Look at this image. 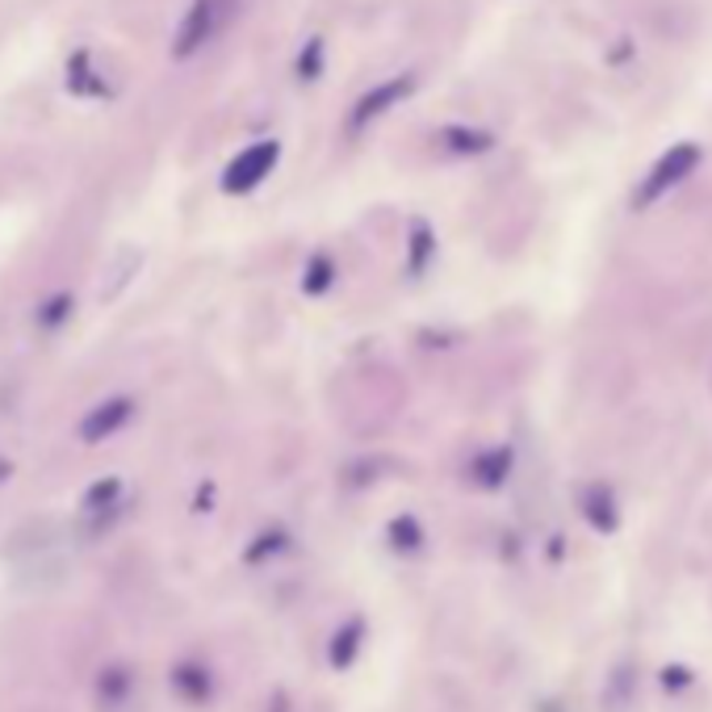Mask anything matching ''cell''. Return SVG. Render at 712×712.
Instances as JSON below:
<instances>
[{"instance_id": "6da1fadb", "label": "cell", "mask_w": 712, "mask_h": 712, "mask_svg": "<svg viewBox=\"0 0 712 712\" xmlns=\"http://www.w3.org/2000/svg\"><path fill=\"white\" fill-rule=\"evenodd\" d=\"M218 21H223V0H197L193 9H189L185 26H181V34H176V59H189L193 51H202L214 30H218Z\"/></svg>"}, {"instance_id": "7a4b0ae2", "label": "cell", "mask_w": 712, "mask_h": 712, "mask_svg": "<svg viewBox=\"0 0 712 712\" xmlns=\"http://www.w3.org/2000/svg\"><path fill=\"white\" fill-rule=\"evenodd\" d=\"M695 160H700V148H695V143H679V148H671L662 160H658V169L650 172V181H645V193H641V197L650 202V197H658V193H667L675 181H683V176L695 169Z\"/></svg>"}, {"instance_id": "3957f363", "label": "cell", "mask_w": 712, "mask_h": 712, "mask_svg": "<svg viewBox=\"0 0 712 712\" xmlns=\"http://www.w3.org/2000/svg\"><path fill=\"white\" fill-rule=\"evenodd\" d=\"M273 160H277V148L273 143H261V148L244 151L235 164H231V172H226V189H247L256 185L264 172L273 169Z\"/></svg>"}, {"instance_id": "277c9868", "label": "cell", "mask_w": 712, "mask_h": 712, "mask_svg": "<svg viewBox=\"0 0 712 712\" xmlns=\"http://www.w3.org/2000/svg\"><path fill=\"white\" fill-rule=\"evenodd\" d=\"M411 93V80H390V84H382V89H374V93L360 96V105H356L353 113V126H365L369 118H377V113H386L398 101V96Z\"/></svg>"}, {"instance_id": "5b68a950", "label": "cell", "mask_w": 712, "mask_h": 712, "mask_svg": "<svg viewBox=\"0 0 712 712\" xmlns=\"http://www.w3.org/2000/svg\"><path fill=\"white\" fill-rule=\"evenodd\" d=\"M319 72V42H311L306 51H302V75H315Z\"/></svg>"}]
</instances>
